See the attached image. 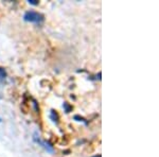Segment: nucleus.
I'll use <instances>...</instances> for the list:
<instances>
[{"instance_id":"nucleus-5","label":"nucleus","mask_w":159,"mask_h":157,"mask_svg":"<svg viewBox=\"0 0 159 157\" xmlns=\"http://www.w3.org/2000/svg\"><path fill=\"white\" fill-rule=\"evenodd\" d=\"M64 107H65V109H66V113H70V110L72 109V106H69L67 102L64 103Z\"/></svg>"},{"instance_id":"nucleus-8","label":"nucleus","mask_w":159,"mask_h":157,"mask_svg":"<svg viewBox=\"0 0 159 157\" xmlns=\"http://www.w3.org/2000/svg\"><path fill=\"white\" fill-rule=\"evenodd\" d=\"M96 157H101V155H99V156H96Z\"/></svg>"},{"instance_id":"nucleus-6","label":"nucleus","mask_w":159,"mask_h":157,"mask_svg":"<svg viewBox=\"0 0 159 157\" xmlns=\"http://www.w3.org/2000/svg\"><path fill=\"white\" fill-rule=\"evenodd\" d=\"M74 119L77 120V121H82L84 122L85 124H87V121H85V119L83 117H80V116H74Z\"/></svg>"},{"instance_id":"nucleus-4","label":"nucleus","mask_w":159,"mask_h":157,"mask_svg":"<svg viewBox=\"0 0 159 157\" xmlns=\"http://www.w3.org/2000/svg\"><path fill=\"white\" fill-rule=\"evenodd\" d=\"M6 71H4V69L0 68V80H3V78H6Z\"/></svg>"},{"instance_id":"nucleus-3","label":"nucleus","mask_w":159,"mask_h":157,"mask_svg":"<svg viewBox=\"0 0 159 157\" xmlns=\"http://www.w3.org/2000/svg\"><path fill=\"white\" fill-rule=\"evenodd\" d=\"M50 118H51V120L53 122H55V123H59V114L56 113V110H51V113H50Z\"/></svg>"},{"instance_id":"nucleus-2","label":"nucleus","mask_w":159,"mask_h":157,"mask_svg":"<svg viewBox=\"0 0 159 157\" xmlns=\"http://www.w3.org/2000/svg\"><path fill=\"white\" fill-rule=\"evenodd\" d=\"M34 140H35V141L37 142V144H40L43 147H45V149L47 150V151L49 152V153H53L54 149H53V147L49 144V142H47V141H41L40 139H37V138H34Z\"/></svg>"},{"instance_id":"nucleus-1","label":"nucleus","mask_w":159,"mask_h":157,"mask_svg":"<svg viewBox=\"0 0 159 157\" xmlns=\"http://www.w3.org/2000/svg\"><path fill=\"white\" fill-rule=\"evenodd\" d=\"M44 16L40 13L35 12V11H28L24 15V20L28 22H33V24L40 25L44 21Z\"/></svg>"},{"instance_id":"nucleus-7","label":"nucleus","mask_w":159,"mask_h":157,"mask_svg":"<svg viewBox=\"0 0 159 157\" xmlns=\"http://www.w3.org/2000/svg\"><path fill=\"white\" fill-rule=\"evenodd\" d=\"M29 3L30 4H33V6H37L38 1H36V0H29Z\"/></svg>"}]
</instances>
